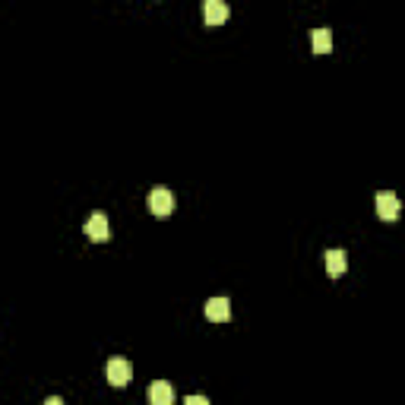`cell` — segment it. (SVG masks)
<instances>
[{
	"label": "cell",
	"instance_id": "obj_1",
	"mask_svg": "<svg viewBox=\"0 0 405 405\" xmlns=\"http://www.w3.org/2000/svg\"><path fill=\"white\" fill-rule=\"evenodd\" d=\"M146 206H149V213H152V215H168L174 209L171 190H168V187H152L149 197H146Z\"/></svg>",
	"mask_w": 405,
	"mask_h": 405
},
{
	"label": "cell",
	"instance_id": "obj_2",
	"mask_svg": "<svg viewBox=\"0 0 405 405\" xmlns=\"http://www.w3.org/2000/svg\"><path fill=\"white\" fill-rule=\"evenodd\" d=\"M133 380V364L127 358H111L108 361V383L111 386H127Z\"/></svg>",
	"mask_w": 405,
	"mask_h": 405
},
{
	"label": "cell",
	"instance_id": "obj_3",
	"mask_svg": "<svg viewBox=\"0 0 405 405\" xmlns=\"http://www.w3.org/2000/svg\"><path fill=\"white\" fill-rule=\"evenodd\" d=\"M374 203H377V215L386 222L399 219V197L392 190H380L377 197H374Z\"/></svg>",
	"mask_w": 405,
	"mask_h": 405
},
{
	"label": "cell",
	"instance_id": "obj_4",
	"mask_svg": "<svg viewBox=\"0 0 405 405\" xmlns=\"http://www.w3.org/2000/svg\"><path fill=\"white\" fill-rule=\"evenodd\" d=\"M146 399H149V405H171L174 402L171 383H165V380H155V383H149Z\"/></svg>",
	"mask_w": 405,
	"mask_h": 405
},
{
	"label": "cell",
	"instance_id": "obj_5",
	"mask_svg": "<svg viewBox=\"0 0 405 405\" xmlns=\"http://www.w3.org/2000/svg\"><path fill=\"white\" fill-rule=\"evenodd\" d=\"M86 234L92 241H108L111 238V228H108V215L105 213H92L86 222Z\"/></svg>",
	"mask_w": 405,
	"mask_h": 405
},
{
	"label": "cell",
	"instance_id": "obj_6",
	"mask_svg": "<svg viewBox=\"0 0 405 405\" xmlns=\"http://www.w3.org/2000/svg\"><path fill=\"white\" fill-rule=\"evenodd\" d=\"M206 317L213 320V323H225V320H232V301L228 298H209L206 301Z\"/></svg>",
	"mask_w": 405,
	"mask_h": 405
},
{
	"label": "cell",
	"instance_id": "obj_7",
	"mask_svg": "<svg viewBox=\"0 0 405 405\" xmlns=\"http://www.w3.org/2000/svg\"><path fill=\"white\" fill-rule=\"evenodd\" d=\"M228 13H232V10H228L225 0H206V3H203V16H206L209 26H219V22H225Z\"/></svg>",
	"mask_w": 405,
	"mask_h": 405
},
{
	"label": "cell",
	"instance_id": "obj_8",
	"mask_svg": "<svg viewBox=\"0 0 405 405\" xmlns=\"http://www.w3.org/2000/svg\"><path fill=\"white\" fill-rule=\"evenodd\" d=\"M326 269H329V276H342L348 269V257L342 247H332V250H326Z\"/></svg>",
	"mask_w": 405,
	"mask_h": 405
},
{
	"label": "cell",
	"instance_id": "obj_9",
	"mask_svg": "<svg viewBox=\"0 0 405 405\" xmlns=\"http://www.w3.org/2000/svg\"><path fill=\"white\" fill-rule=\"evenodd\" d=\"M311 38H313V51H317V54H329L332 51V32H329V29H323V26L313 29Z\"/></svg>",
	"mask_w": 405,
	"mask_h": 405
},
{
	"label": "cell",
	"instance_id": "obj_10",
	"mask_svg": "<svg viewBox=\"0 0 405 405\" xmlns=\"http://www.w3.org/2000/svg\"><path fill=\"white\" fill-rule=\"evenodd\" d=\"M184 405H209V399L206 396H187Z\"/></svg>",
	"mask_w": 405,
	"mask_h": 405
},
{
	"label": "cell",
	"instance_id": "obj_11",
	"mask_svg": "<svg viewBox=\"0 0 405 405\" xmlns=\"http://www.w3.org/2000/svg\"><path fill=\"white\" fill-rule=\"evenodd\" d=\"M45 405H64V399H60V396H48Z\"/></svg>",
	"mask_w": 405,
	"mask_h": 405
}]
</instances>
